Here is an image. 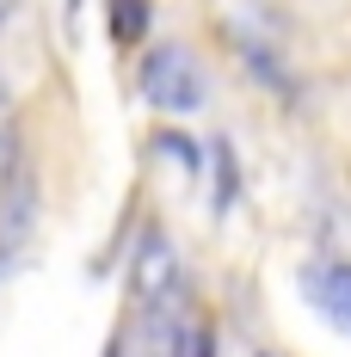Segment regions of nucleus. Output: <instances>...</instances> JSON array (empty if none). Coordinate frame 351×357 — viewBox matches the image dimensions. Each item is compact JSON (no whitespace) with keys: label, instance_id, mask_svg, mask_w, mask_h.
Wrapping results in <instances>:
<instances>
[{"label":"nucleus","instance_id":"obj_5","mask_svg":"<svg viewBox=\"0 0 351 357\" xmlns=\"http://www.w3.org/2000/svg\"><path fill=\"white\" fill-rule=\"evenodd\" d=\"M142 13H148V0H117V6H111V31H117V43H136L142 37Z\"/></svg>","mask_w":351,"mask_h":357},{"label":"nucleus","instance_id":"obj_1","mask_svg":"<svg viewBox=\"0 0 351 357\" xmlns=\"http://www.w3.org/2000/svg\"><path fill=\"white\" fill-rule=\"evenodd\" d=\"M142 99L160 111H197L204 105V74L179 43H154L142 56Z\"/></svg>","mask_w":351,"mask_h":357},{"label":"nucleus","instance_id":"obj_4","mask_svg":"<svg viewBox=\"0 0 351 357\" xmlns=\"http://www.w3.org/2000/svg\"><path fill=\"white\" fill-rule=\"evenodd\" d=\"M173 357H216V326L197 308H173Z\"/></svg>","mask_w":351,"mask_h":357},{"label":"nucleus","instance_id":"obj_2","mask_svg":"<svg viewBox=\"0 0 351 357\" xmlns=\"http://www.w3.org/2000/svg\"><path fill=\"white\" fill-rule=\"evenodd\" d=\"M130 289H136L154 314H160V308H173V296H179V265H173V247H167L160 234H148V241H142L136 271H130Z\"/></svg>","mask_w":351,"mask_h":357},{"label":"nucleus","instance_id":"obj_3","mask_svg":"<svg viewBox=\"0 0 351 357\" xmlns=\"http://www.w3.org/2000/svg\"><path fill=\"white\" fill-rule=\"evenodd\" d=\"M302 284H308V302L339 333H351V259H315Z\"/></svg>","mask_w":351,"mask_h":357},{"label":"nucleus","instance_id":"obj_6","mask_svg":"<svg viewBox=\"0 0 351 357\" xmlns=\"http://www.w3.org/2000/svg\"><path fill=\"white\" fill-rule=\"evenodd\" d=\"M6 117H13V99H6V86H0V160H6Z\"/></svg>","mask_w":351,"mask_h":357},{"label":"nucleus","instance_id":"obj_7","mask_svg":"<svg viewBox=\"0 0 351 357\" xmlns=\"http://www.w3.org/2000/svg\"><path fill=\"white\" fill-rule=\"evenodd\" d=\"M13 6H19V0H0V25H6V19H13Z\"/></svg>","mask_w":351,"mask_h":357}]
</instances>
